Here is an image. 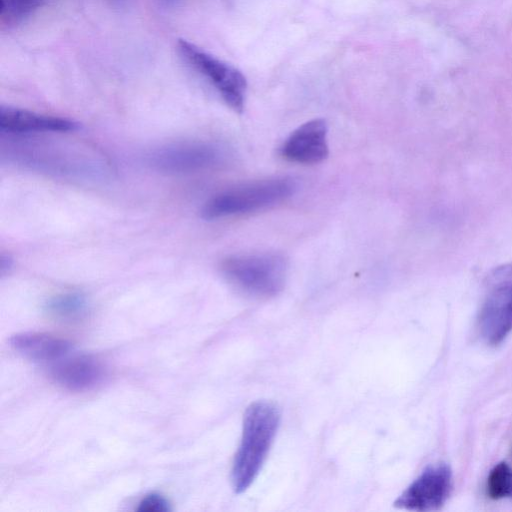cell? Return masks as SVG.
Listing matches in <instances>:
<instances>
[{"mask_svg":"<svg viewBox=\"0 0 512 512\" xmlns=\"http://www.w3.org/2000/svg\"><path fill=\"white\" fill-rule=\"evenodd\" d=\"M279 420V411L270 402L257 401L247 408L231 472L235 492H244L257 477L273 443Z\"/></svg>","mask_w":512,"mask_h":512,"instance_id":"obj_1","label":"cell"},{"mask_svg":"<svg viewBox=\"0 0 512 512\" xmlns=\"http://www.w3.org/2000/svg\"><path fill=\"white\" fill-rule=\"evenodd\" d=\"M296 189V182L288 177L243 184L211 197L202 207L201 216L214 220L254 212L282 202L292 196Z\"/></svg>","mask_w":512,"mask_h":512,"instance_id":"obj_2","label":"cell"},{"mask_svg":"<svg viewBox=\"0 0 512 512\" xmlns=\"http://www.w3.org/2000/svg\"><path fill=\"white\" fill-rule=\"evenodd\" d=\"M477 328L489 346H498L512 331V261L495 267L487 275Z\"/></svg>","mask_w":512,"mask_h":512,"instance_id":"obj_3","label":"cell"},{"mask_svg":"<svg viewBox=\"0 0 512 512\" xmlns=\"http://www.w3.org/2000/svg\"><path fill=\"white\" fill-rule=\"evenodd\" d=\"M225 277L239 290L255 297H270L282 290L287 262L276 253L237 255L222 263Z\"/></svg>","mask_w":512,"mask_h":512,"instance_id":"obj_4","label":"cell"},{"mask_svg":"<svg viewBox=\"0 0 512 512\" xmlns=\"http://www.w3.org/2000/svg\"><path fill=\"white\" fill-rule=\"evenodd\" d=\"M177 50L180 57L203 76L233 110L242 112L247 81L238 69L185 39L177 42Z\"/></svg>","mask_w":512,"mask_h":512,"instance_id":"obj_5","label":"cell"},{"mask_svg":"<svg viewBox=\"0 0 512 512\" xmlns=\"http://www.w3.org/2000/svg\"><path fill=\"white\" fill-rule=\"evenodd\" d=\"M452 490V470L444 462L427 466L394 502L395 507L412 511L439 509Z\"/></svg>","mask_w":512,"mask_h":512,"instance_id":"obj_6","label":"cell"},{"mask_svg":"<svg viewBox=\"0 0 512 512\" xmlns=\"http://www.w3.org/2000/svg\"><path fill=\"white\" fill-rule=\"evenodd\" d=\"M221 150L206 142H179L156 149L150 156L152 165L163 172L190 173L217 164Z\"/></svg>","mask_w":512,"mask_h":512,"instance_id":"obj_7","label":"cell"},{"mask_svg":"<svg viewBox=\"0 0 512 512\" xmlns=\"http://www.w3.org/2000/svg\"><path fill=\"white\" fill-rule=\"evenodd\" d=\"M328 127L324 119H313L295 129L280 147V155L299 164H316L329 154Z\"/></svg>","mask_w":512,"mask_h":512,"instance_id":"obj_8","label":"cell"},{"mask_svg":"<svg viewBox=\"0 0 512 512\" xmlns=\"http://www.w3.org/2000/svg\"><path fill=\"white\" fill-rule=\"evenodd\" d=\"M46 370L56 383L76 392L93 389L104 377V368L99 360L76 350Z\"/></svg>","mask_w":512,"mask_h":512,"instance_id":"obj_9","label":"cell"},{"mask_svg":"<svg viewBox=\"0 0 512 512\" xmlns=\"http://www.w3.org/2000/svg\"><path fill=\"white\" fill-rule=\"evenodd\" d=\"M11 348L23 358L42 366L44 369L75 350L67 340L38 332H22L9 339Z\"/></svg>","mask_w":512,"mask_h":512,"instance_id":"obj_10","label":"cell"},{"mask_svg":"<svg viewBox=\"0 0 512 512\" xmlns=\"http://www.w3.org/2000/svg\"><path fill=\"white\" fill-rule=\"evenodd\" d=\"M79 128L72 120L11 107H0V131L9 134L71 132Z\"/></svg>","mask_w":512,"mask_h":512,"instance_id":"obj_11","label":"cell"},{"mask_svg":"<svg viewBox=\"0 0 512 512\" xmlns=\"http://www.w3.org/2000/svg\"><path fill=\"white\" fill-rule=\"evenodd\" d=\"M47 310L57 318L74 320L86 313L87 301L80 293L61 294L48 301Z\"/></svg>","mask_w":512,"mask_h":512,"instance_id":"obj_12","label":"cell"},{"mask_svg":"<svg viewBox=\"0 0 512 512\" xmlns=\"http://www.w3.org/2000/svg\"><path fill=\"white\" fill-rule=\"evenodd\" d=\"M486 490L493 500H512V468L506 462L501 461L490 470Z\"/></svg>","mask_w":512,"mask_h":512,"instance_id":"obj_13","label":"cell"},{"mask_svg":"<svg viewBox=\"0 0 512 512\" xmlns=\"http://www.w3.org/2000/svg\"><path fill=\"white\" fill-rule=\"evenodd\" d=\"M45 0H1L0 19L2 25L14 26L22 22Z\"/></svg>","mask_w":512,"mask_h":512,"instance_id":"obj_14","label":"cell"},{"mask_svg":"<svg viewBox=\"0 0 512 512\" xmlns=\"http://www.w3.org/2000/svg\"><path fill=\"white\" fill-rule=\"evenodd\" d=\"M170 510L169 501L157 492L145 495L139 502L137 508V511L140 512H168Z\"/></svg>","mask_w":512,"mask_h":512,"instance_id":"obj_15","label":"cell"}]
</instances>
